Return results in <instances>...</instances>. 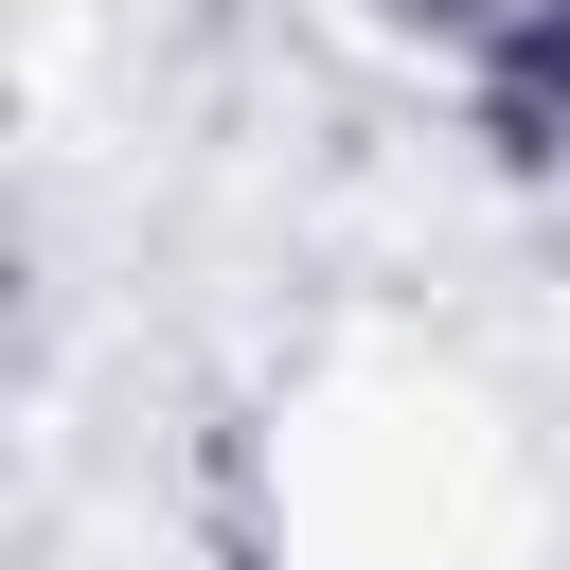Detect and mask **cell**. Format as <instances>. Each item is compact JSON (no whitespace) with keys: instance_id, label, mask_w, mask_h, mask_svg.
<instances>
[{"instance_id":"1","label":"cell","mask_w":570,"mask_h":570,"mask_svg":"<svg viewBox=\"0 0 570 570\" xmlns=\"http://www.w3.org/2000/svg\"><path fill=\"white\" fill-rule=\"evenodd\" d=\"M463 71H481V142L517 178H570V0H517L499 36H463Z\"/></svg>"}]
</instances>
